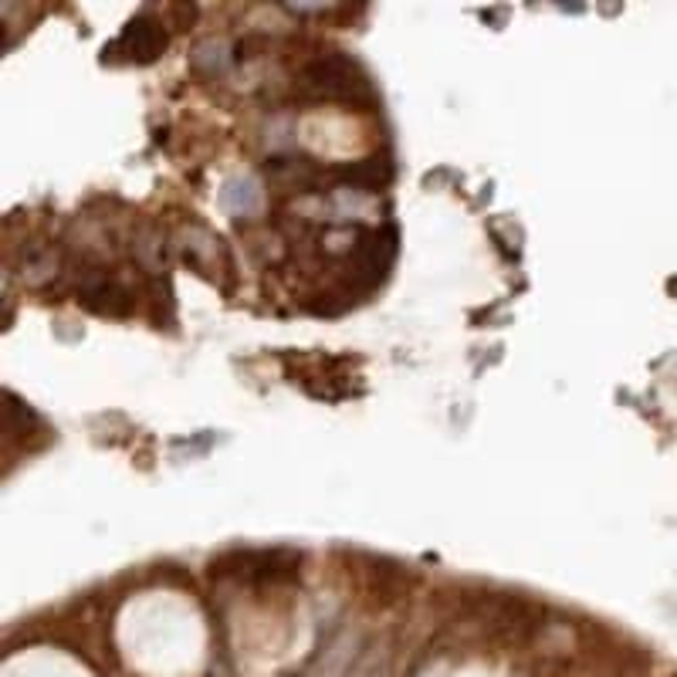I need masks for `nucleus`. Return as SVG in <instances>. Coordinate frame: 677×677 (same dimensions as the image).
I'll return each instance as SVG.
<instances>
[{"label":"nucleus","mask_w":677,"mask_h":677,"mask_svg":"<svg viewBox=\"0 0 677 677\" xmlns=\"http://www.w3.org/2000/svg\"><path fill=\"white\" fill-rule=\"evenodd\" d=\"M298 566H302V559L295 552L251 549V552H230V556L217 559L214 572L230 576V579H247V582H282V579H295Z\"/></svg>","instance_id":"nucleus-1"},{"label":"nucleus","mask_w":677,"mask_h":677,"mask_svg":"<svg viewBox=\"0 0 677 677\" xmlns=\"http://www.w3.org/2000/svg\"><path fill=\"white\" fill-rule=\"evenodd\" d=\"M302 78L312 92L328 96V99H356L360 92H370L363 71L346 55H322V58L308 61Z\"/></svg>","instance_id":"nucleus-2"},{"label":"nucleus","mask_w":677,"mask_h":677,"mask_svg":"<svg viewBox=\"0 0 677 677\" xmlns=\"http://www.w3.org/2000/svg\"><path fill=\"white\" fill-rule=\"evenodd\" d=\"M163 45H166V38H163L159 21H153L149 14H143V18L129 21V28L122 31V38L116 41L112 51L122 48V51L129 55V61H153Z\"/></svg>","instance_id":"nucleus-3"},{"label":"nucleus","mask_w":677,"mask_h":677,"mask_svg":"<svg viewBox=\"0 0 677 677\" xmlns=\"http://www.w3.org/2000/svg\"><path fill=\"white\" fill-rule=\"evenodd\" d=\"M258 187H254V180H230L227 184V190H224V207L230 210V214H251L254 207H258Z\"/></svg>","instance_id":"nucleus-4"}]
</instances>
